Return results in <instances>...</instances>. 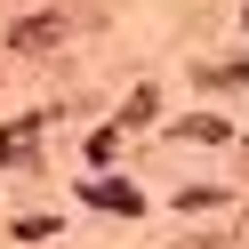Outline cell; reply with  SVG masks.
<instances>
[{
	"label": "cell",
	"instance_id": "6da1fadb",
	"mask_svg": "<svg viewBox=\"0 0 249 249\" xmlns=\"http://www.w3.org/2000/svg\"><path fill=\"white\" fill-rule=\"evenodd\" d=\"M56 40H65V17H24L8 33V49H56Z\"/></svg>",
	"mask_w": 249,
	"mask_h": 249
},
{
	"label": "cell",
	"instance_id": "7a4b0ae2",
	"mask_svg": "<svg viewBox=\"0 0 249 249\" xmlns=\"http://www.w3.org/2000/svg\"><path fill=\"white\" fill-rule=\"evenodd\" d=\"M40 129H49L40 113H33V121H17V129H0V161H24V153L40 145Z\"/></svg>",
	"mask_w": 249,
	"mask_h": 249
},
{
	"label": "cell",
	"instance_id": "3957f363",
	"mask_svg": "<svg viewBox=\"0 0 249 249\" xmlns=\"http://www.w3.org/2000/svg\"><path fill=\"white\" fill-rule=\"evenodd\" d=\"M89 201H97V209H121V217L137 209V193H129V185H121V177H113V185H89Z\"/></svg>",
	"mask_w": 249,
	"mask_h": 249
}]
</instances>
